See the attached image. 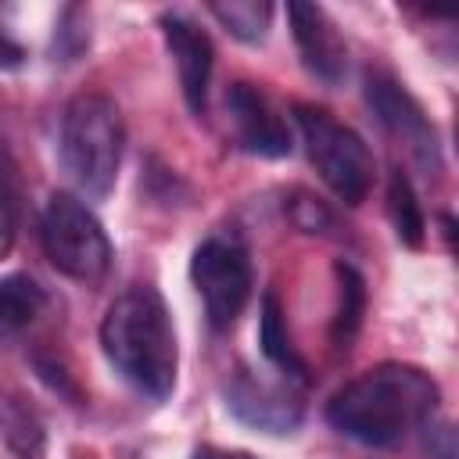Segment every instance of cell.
I'll use <instances>...</instances> for the list:
<instances>
[{"label":"cell","instance_id":"cell-1","mask_svg":"<svg viewBox=\"0 0 459 459\" xmlns=\"http://www.w3.org/2000/svg\"><path fill=\"white\" fill-rule=\"evenodd\" d=\"M437 412V384L405 362H384L366 369L362 377L348 380L330 402L326 420L344 437L391 448L420 430Z\"/></svg>","mask_w":459,"mask_h":459},{"label":"cell","instance_id":"cell-2","mask_svg":"<svg viewBox=\"0 0 459 459\" xmlns=\"http://www.w3.org/2000/svg\"><path fill=\"white\" fill-rule=\"evenodd\" d=\"M100 348L111 369L143 398L165 402L176 387L179 348L165 298L136 283L122 290L100 319Z\"/></svg>","mask_w":459,"mask_h":459},{"label":"cell","instance_id":"cell-3","mask_svg":"<svg viewBox=\"0 0 459 459\" xmlns=\"http://www.w3.org/2000/svg\"><path fill=\"white\" fill-rule=\"evenodd\" d=\"M122 115L104 93H79L68 100L61 118V161L72 183L86 197H104L122 165Z\"/></svg>","mask_w":459,"mask_h":459},{"label":"cell","instance_id":"cell-4","mask_svg":"<svg viewBox=\"0 0 459 459\" xmlns=\"http://www.w3.org/2000/svg\"><path fill=\"white\" fill-rule=\"evenodd\" d=\"M294 118H298L308 161L316 165L319 179L344 204H362L373 186V154L366 140L351 126L337 122L330 111L312 108V104H298Z\"/></svg>","mask_w":459,"mask_h":459},{"label":"cell","instance_id":"cell-5","mask_svg":"<svg viewBox=\"0 0 459 459\" xmlns=\"http://www.w3.org/2000/svg\"><path fill=\"white\" fill-rule=\"evenodd\" d=\"M39 237L50 265L75 283H100L111 265V240L100 219L72 194H50Z\"/></svg>","mask_w":459,"mask_h":459},{"label":"cell","instance_id":"cell-6","mask_svg":"<svg viewBox=\"0 0 459 459\" xmlns=\"http://www.w3.org/2000/svg\"><path fill=\"white\" fill-rule=\"evenodd\" d=\"M190 280L201 294L212 330H230L251 298V262L233 237H208L190 258Z\"/></svg>","mask_w":459,"mask_h":459},{"label":"cell","instance_id":"cell-7","mask_svg":"<svg viewBox=\"0 0 459 459\" xmlns=\"http://www.w3.org/2000/svg\"><path fill=\"white\" fill-rule=\"evenodd\" d=\"M226 409L262 430V434H290L298 430L301 416H305V405L298 398V391L287 384V380H273V377H262V373H251L247 366H237L226 380Z\"/></svg>","mask_w":459,"mask_h":459},{"label":"cell","instance_id":"cell-8","mask_svg":"<svg viewBox=\"0 0 459 459\" xmlns=\"http://www.w3.org/2000/svg\"><path fill=\"white\" fill-rule=\"evenodd\" d=\"M366 100L373 108V115L380 118V126L387 133H394L398 140L409 143L412 158L430 172L441 169V151H437V136L434 126L427 122L423 108L384 72H366Z\"/></svg>","mask_w":459,"mask_h":459},{"label":"cell","instance_id":"cell-9","mask_svg":"<svg viewBox=\"0 0 459 459\" xmlns=\"http://www.w3.org/2000/svg\"><path fill=\"white\" fill-rule=\"evenodd\" d=\"M226 115L233 122V136L237 147L258 158H283L290 154V129L287 122L276 115V108L265 100L262 90H255L251 82H233L226 90Z\"/></svg>","mask_w":459,"mask_h":459},{"label":"cell","instance_id":"cell-10","mask_svg":"<svg viewBox=\"0 0 459 459\" xmlns=\"http://www.w3.org/2000/svg\"><path fill=\"white\" fill-rule=\"evenodd\" d=\"M287 18H290V36L298 43L301 65L326 86L344 82V75H348V47H344L337 25L330 22V14L319 4L294 0V4H287Z\"/></svg>","mask_w":459,"mask_h":459},{"label":"cell","instance_id":"cell-11","mask_svg":"<svg viewBox=\"0 0 459 459\" xmlns=\"http://www.w3.org/2000/svg\"><path fill=\"white\" fill-rule=\"evenodd\" d=\"M158 25H161V39H165V47L172 54L183 100H186L190 115L201 118L204 104H208V79H212V61H215L212 39H208L204 29H197L183 14H161Z\"/></svg>","mask_w":459,"mask_h":459},{"label":"cell","instance_id":"cell-12","mask_svg":"<svg viewBox=\"0 0 459 459\" xmlns=\"http://www.w3.org/2000/svg\"><path fill=\"white\" fill-rule=\"evenodd\" d=\"M0 437L18 459H43L47 452V430L36 409L11 387L0 391Z\"/></svg>","mask_w":459,"mask_h":459},{"label":"cell","instance_id":"cell-13","mask_svg":"<svg viewBox=\"0 0 459 459\" xmlns=\"http://www.w3.org/2000/svg\"><path fill=\"white\" fill-rule=\"evenodd\" d=\"M258 344H262V355L283 373V377H294V380H305V362L301 355L294 351L290 344V333H287V316H283V305L280 298L269 290L262 298V319H258Z\"/></svg>","mask_w":459,"mask_h":459},{"label":"cell","instance_id":"cell-14","mask_svg":"<svg viewBox=\"0 0 459 459\" xmlns=\"http://www.w3.org/2000/svg\"><path fill=\"white\" fill-rule=\"evenodd\" d=\"M337 316H333V326H330V341L337 351H348L359 326H362V312H366V280L359 276L355 265L348 262H337Z\"/></svg>","mask_w":459,"mask_h":459},{"label":"cell","instance_id":"cell-15","mask_svg":"<svg viewBox=\"0 0 459 459\" xmlns=\"http://www.w3.org/2000/svg\"><path fill=\"white\" fill-rule=\"evenodd\" d=\"M47 305V294L43 287L25 276V273H11L0 280V330L14 333V330H25Z\"/></svg>","mask_w":459,"mask_h":459},{"label":"cell","instance_id":"cell-16","mask_svg":"<svg viewBox=\"0 0 459 459\" xmlns=\"http://www.w3.org/2000/svg\"><path fill=\"white\" fill-rule=\"evenodd\" d=\"M387 215H391V226L405 247H423V237H427L423 208H420L412 183L402 169H391V176H387Z\"/></svg>","mask_w":459,"mask_h":459},{"label":"cell","instance_id":"cell-17","mask_svg":"<svg viewBox=\"0 0 459 459\" xmlns=\"http://www.w3.org/2000/svg\"><path fill=\"white\" fill-rule=\"evenodd\" d=\"M208 14L240 43H262L276 7L265 0H226V4H208Z\"/></svg>","mask_w":459,"mask_h":459},{"label":"cell","instance_id":"cell-18","mask_svg":"<svg viewBox=\"0 0 459 459\" xmlns=\"http://www.w3.org/2000/svg\"><path fill=\"white\" fill-rule=\"evenodd\" d=\"M290 219H294V226L305 230V233H323V230L333 222L330 212H326L319 201L305 197V194H298V197L290 201Z\"/></svg>","mask_w":459,"mask_h":459},{"label":"cell","instance_id":"cell-19","mask_svg":"<svg viewBox=\"0 0 459 459\" xmlns=\"http://www.w3.org/2000/svg\"><path fill=\"white\" fill-rule=\"evenodd\" d=\"M420 430H423V448L430 459H455V430L448 423H434L430 416Z\"/></svg>","mask_w":459,"mask_h":459},{"label":"cell","instance_id":"cell-20","mask_svg":"<svg viewBox=\"0 0 459 459\" xmlns=\"http://www.w3.org/2000/svg\"><path fill=\"white\" fill-rule=\"evenodd\" d=\"M14 233H18L14 208H11V201L0 194V262L11 255V247H14Z\"/></svg>","mask_w":459,"mask_h":459},{"label":"cell","instance_id":"cell-21","mask_svg":"<svg viewBox=\"0 0 459 459\" xmlns=\"http://www.w3.org/2000/svg\"><path fill=\"white\" fill-rule=\"evenodd\" d=\"M194 459H255V455H247V452H230V448H212V445H204V448H197V452H194Z\"/></svg>","mask_w":459,"mask_h":459}]
</instances>
